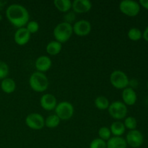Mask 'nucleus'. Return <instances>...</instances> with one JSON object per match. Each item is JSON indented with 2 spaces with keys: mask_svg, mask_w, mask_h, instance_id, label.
Listing matches in <instances>:
<instances>
[{
  "mask_svg": "<svg viewBox=\"0 0 148 148\" xmlns=\"http://www.w3.org/2000/svg\"><path fill=\"white\" fill-rule=\"evenodd\" d=\"M108 109L110 116L116 121L124 119L127 114V106L121 101H116L111 103Z\"/></svg>",
  "mask_w": 148,
  "mask_h": 148,
  "instance_id": "39448f33",
  "label": "nucleus"
},
{
  "mask_svg": "<svg viewBox=\"0 0 148 148\" xmlns=\"http://www.w3.org/2000/svg\"><path fill=\"white\" fill-rule=\"evenodd\" d=\"M109 129L111 130V134H113L114 137H121L126 130L124 123L120 121H114Z\"/></svg>",
  "mask_w": 148,
  "mask_h": 148,
  "instance_id": "a211bd4d",
  "label": "nucleus"
},
{
  "mask_svg": "<svg viewBox=\"0 0 148 148\" xmlns=\"http://www.w3.org/2000/svg\"><path fill=\"white\" fill-rule=\"evenodd\" d=\"M9 66L6 62L0 61V80L5 79L9 75Z\"/></svg>",
  "mask_w": 148,
  "mask_h": 148,
  "instance_id": "a878e982",
  "label": "nucleus"
},
{
  "mask_svg": "<svg viewBox=\"0 0 148 148\" xmlns=\"http://www.w3.org/2000/svg\"><path fill=\"white\" fill-rule=\"evenodd\" d=\"M49 84L48 77L42 72H33L29 79V85L35 92H44L49 88Z\"/></svg>",
  "mask_w": 148,
  "mask_h": 148,
  "instance_id": "7ed1b4c3",
  "label": "nucleus"
},
{
  "mask_svg": "<svg viewBox=\"0 0 148 148\" xmlns=\"http://www.w3.org/2000/svg\"><path fill=\"white\" fill-rule=\"evenodd\" d=\"M95 107L99 110H106L109 107L110 102L108 98L105 96H98L95 99Z\"/></svg>",
  "mask_w": 148,
  "mask_h": 148,
  "instance_id": "4be33fe9",
  "label": "nucleus"
},
{
  "mask_svg": "<svg viewBox=\"0 0 148 148\" xmlns=\"http://www.w3.org/2000/svg\"><path fill=\"white\" fill-rule=\"evenodd\" d=\"M98 136L99 138L104 141H108L111 137V130L107 127H102L98 130Z\"/></svg>",
  "mask_w": 148,
  "mask_h": 148,
  "instance_id": "b1692460",
  "label": "nucleus"
},
{
  "mask_svg": "<svg viewBox=\"0 0 148 148\" xmlns=\"http://www.w3.org/2000/svg\"><path fill=\"white\" fill-rule=\"evenodd\" d=\"M142 32L137 27H132L128 32V37L130 40L137 41L142 38Z\"/></svg>",
  "mask_w": 148,
  "mask_h": 148,
  "instance_id": "5701e85b",
  "label": "nucleus"
},
{
  "mask_svg": "<svg viewBox=\"0 0 148 148\" xmlns=\"http://www.w3.org/2000/svg\"><path fill=\"white\" fill-rule=\"evenodd\" d=\"M62 49V44L56 40H52L49 42L47 44L46 48V52L49 55L55 56V55L59 54Z\"/></svg>",
  "mask_w": 148,
  "mask_h": 148,
  "instance_id": "6ab92c4d",
  "label": "nucleus"
},
{
  "mask_svg": "<svg viewBox=\"0 0 148 148\" xmlns=\"http://www.w3.org/2000/svg\"><path fill=\"white\" fill-rule=\"evenodd\" d=\"M72 8L76 13H87L92 8V3L89 0H75L72 4Z\"/></svg>",
  "mask_w": 148,
  "mask_h": 148,
  "instance_id": "4468645a",
  "label": "nucleus"
},
{
  "mask_svg": "<svg viewBox=\"0 0 148 148\" xmlns=\"http://www.w3.org/2000/svg\"><path fill=\"white\" fill-rule=\"evenodd\" d=\"M1 88L4 92L11 94L16 90V82L13 79L7 77L2 79L1 82Z\"/></svg>",
  "mask_w": 148,
  "mask_h": 148,
  "instance_id": "f3484780",
  "label": "nucleus"
},
{
  "mask_svg": "<svg viewBox=\"0 0 148 148\" xmlns=\"http://www.w3.org/2000/svg\"><path fill=\"white\" fill-rule=\"evenodd\" d=\"M26 29L27 31L32 34V33H36L39 30V24L37 21L35 20H32V21H29L27 24L26 25Z\"/></svg>",
  "mask_w": 148,
  "mask_h": 148,
  "instance_id": "bb28decb",
  "label": "nucleus"
},
{
  "mask_svg": "<svg viewBox=\"0 0 148 148\" xmlns=\"http://www.w3.org/2000/svg\"><path fill=\"white\" fill-rule=\"evenodd\" d=\"M90 148H106V143L100 138H95L91 141Z\"/></svg>",
  "mask_w": 148,
  "mask_h": 148,
  "instance_id": "cd10ccee",
  "label": "nucleus"
},
{
  "mask_svg": "<svg viewBox=\"0 0 148 148\" xmlns=\"http://www.w3.org/2000/svg\"><path fill=\"white\" fill-rule=\"evenodd\" d=\"M55 114L61 120H69L74 114V106L68 101H62L59 103L55 108Z\"/></svg>",
  "mask_w": 148,
  "mask_h": 148,
  "instance_id": "423d86ee",
  "label": "nucleus"
},
{
  "mask_svg": "<svg viewBox=\"0 0 148 148\" xmlns=\"http://www.w3.org/2000/svg\"><path fill=\"white\" fill-rule=\"evenodd\" d=\"M127 142L122 137H112L106 143V148H127Z\"/></svg>",
  "mask_w": 148,
  "mask_h": 148,
  "instance_id": "dca6fc26",
  "label": "nucleus"
},
{
  "mask_svg": "<svg viewBox=\"0 0 148 148\" xmlns=\"http://www.w3.org/2000/svg\"><path fill=\"white\" fill-rule=\"evenodd\" d=\"M119 10L123 14L130 17H134L140 12V6L133 0H123L119 4Z\"/></svg>",
  "mask_w": 148,
  "mask_h": 148,
  "instance_id": "0eeeda50",
  "label": "nucleus"
},
{
  "mask_svg": "<svg viewBox=\"0 0 148 148\" xmlns=\"http://www.w3.org/2000/svg\"><path fill=\"white\" fill-rule=\"evenodd\" d=\"M25 124L33 130H40L44 127L45 119L43 116L38 113H31L25 118Z\"/></svg>",
  "mask_w": 148,
  "mask_h": 148,
  "instance_id": "6e6552de",
  "label": "nucleus"
},
{
  "mask_svg": "<svg viewBox=\"0 0 148 148\" xmlns=\"http://www.w3.org/2000/svg\"><path fill=\"white\" fill-rule=\"evenodd\" d=\"M52 66V61L49 56H40L37 58L35 62V66L37 69V72H46L51 69Z\"/></svg>",
  "mask_w": 148,
  "mask_h": 148,
  "instance_id": "ddd939ff",
  "label": "nucleus"
},
{
  "mask_svg": "<svg viewBox=\"0 0 148 148\" xmlns=\"http://www.w3.org/2000/svg\"><path fill=\"white\" fill-rule=\"evenodd\" d=\"M53 33L55 40L59 42L62 44L66 43L69 40L73 33L72 24L66 22L59 23L53 29Z\"/></svg>",
  "mask_w": 148,
  "mask_h": 148,
  "instance_id": "f03ea898",
  "label": "nucleus"
},
{
  "mask_svg": "<svg viewBox=\"0 0 148 148\" xmlns=\"http://www.w3.org/2000/svg\"><path fill=\"white\" fill-rule=\"evenodd\" d=\"M140 4L145 8L148 10V0H140Z\"/></svg>",
  "mask_w": 148,
  "mask_h": 148,
  "instance_id": "c85d7f7f",
  "label": "nucleus"
},
{
  "mask_svg": "<svg viewBox=\"0 0 148 148\" xmlns=\"http://www.w3.org/2000/svg\"><path fill=\"white\" fill-rule=\"evenodd\" d=\"M72 2L70 0H54L53 4L59 11L62 12H67L72 8Z\"/></svg>",
  "mask_w": 148,
  "mask_h": 148,
  "instance_id": "aec40b11",
  "label": "nucleus"
},
{
  "mask_svg": "<svg viewBox=\"0 0 148 148\" xmlns=\"http://www.w3.org/2000/svg\"><path fill=\"white\" fill-rule=\"evenodd\" d=\"M72 28H73V33L75 35L80 37H84L90 34L92 26L88 20H80L79 21H77L72 25Z\"/></svg>",
  "mask_w": 148,
  "mask_h": 148,
  "instance_id": "1a4fd4ad",
  "label": "nucleus"
},
{
  "mask_svg": "<svg viewBox=\"0 0 148 148\" xmlns=\"http://www.w3.org/2000/svg\"><path fill=\"white\" fill-rule=\"evenodd\" d=\"M126 142L127 144L131 146L132 147L137 148L140 147L143 145L144 141V137L141 132L139 130H130L127 134L126 137Z\"/></svg>",
  "mask_w": 148,
  "mask_h": 148,
  "instance_id": "9d476101",
  "label": "nucleus"
},
{
  "mask_svg": "<svg viewBox=\"0 0 148 148\" xmlns=\"http://www.w3.org/2000/svg\"><path fill=\"white\" fill-rule=\"evenodd\" d=\"M147 88H148V82H147Z\"/></svg>",
  "mask_w": 148,
  "mask_h": 148,
  "instance_id": "7c9ffc66",
  "label": "nucleus"
},
{
  "mask_svg": "<svg viewBox=\"0 0 148 148\" xmlns=\"http://www.w3.org/2000/svg\"><path fill=\"white\" fill-rule=\"evenodd\" d=\"M30 34L26 27H20L18 28L14 35V42L19 46H24L27 44L30 39Z\"/></svg>",
  "mask_w": 148,
  "mask_h": 148,
  "instance_id": "f8f14e48",
  "label": "nucleus"
},
{
  "mask_svg": "<svg viewBox=\"0 0 148 148\" xmlns=\"http://www.w3.org/2000/svg\"><path fill=\"white\" fill-rule=\"evenodd\" d=\"M122 98L126 106H133L137 101V94L132 88H126L122 92Z\"/></svg>",
  "mask_w": 148,
  "mask_h": 148,
  "instance_id": "2eb2a0df",
  "label": "nucleus"
},
{
  "mask_svg": "<svg viewBox=\"0 0 148 148\" xmlns=\"http://www.w3.org/2000/svg\"><path fill=\"white\" fill-rule=\"evenodd\" d=\"M110 82L112 86L116 89H125L130 84L127 75L121 70H114L110 75Z\"/></svg>",
  "mask_w": 148,
  "mask_h": 148,
  "instance_id": "20e7f679",
  "label": "nucleus"
},
{
  "mask_svg": "<svg viewBox=\"0 0 148 148\" xmlns=\"http://www.w3.org/2000/svg\"><path fill=\"white\" fill-rule=\"evenodd\" d=\"M6 17L12 25L17 28L24 27L30 19L27 9L19 4H12L6 10Z\"/></svg>",
  "mask_w": 148,
  "mask_h": 148,
  "instance_id": "f257e3e1",
  "label": "nucleus"
},
{
  "mask_svg": "<svg viewBox=\"0 0 148 148\" xmlns=\"http://www.w3.org/2000/svg\"><path fill=\"white\" fill-rule=\"evenodd\" d=\"M143 36V38H145V40H146L147 41H148V26L146 27Z\"/></svg>",
  "mask_w": 148,
  "mask_h": 148,
  "instance_id": "c756f323",
  "label": "nucleus"
},
{
  "mask_svg": "<svg viewBox=\"0 0 148 148\" xmlns=\"http://www.w3.org/2000/svg\"><path fill=\"white\" fill-rule=\"evenodd\" d=\"M60 121L61 119L56 114H51L45 119V126L49 129H54L59 125Z\"/></svg>",
  "mask_w": 148,
  "mask_h": 148,
  "instance_id": "412c9836",
  "label": "nucleus"
},
{
  "mask_svg": "<svg viewBox=\"0 0 148 148\" xmlns=\"http://www.w3.org/2000/svg\"><path fill=\"white\" fill-rule=\"evenodd\" d=\"M57 103V100L56 97L50 93L43 94L40 99V106L43 109L48 111L54 110Z\"/></svg>",
  "mask_w": 148,
  "mask_h": 148,
  "instance_id": "9b49d317",
  "label": "nucleus"
},
{
  "mask_svg": "<svg viewBox=\"0 0 148 148\" xmlns=\"http://www.w3.org/2000/svg\"><path fill=\"white\" fill-rule=\"evenodd\" d=\"M124 124L125 126V128L129 129L130 130H134L137 127V122L134 117L128 116L124 120Z\"/></svg>",
  "mask_w": 148,
  "mask_h": 148,
  "instance_id": "393cba45",
  "label": "nucleus"
}]
</instances>
